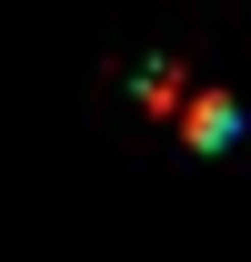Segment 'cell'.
I'll list each match as a JSON object with an SVG mask.
<instances>
[{
	"label": "cell",
	"mask_w": 251,
	"mask_h": 262,
	"mask_svg": "<svg viewBox=\"0 0 251 262\" xmlns=\"http://www.w3.org/2000/svg\"><path fill=\"white\" fill-rule=\"evenodd\" d=\"M171 131H181L191 151H231V141H241V101L221 91V81H201V91H191V111H181Z\"/></svg>",
	"instance_id": "cell-1"
},
{
	"label": "cell",
	"mask_w": 251,
	"mask_h": 262,
	"mask_svg": "<svg viewBox=\"0 0 251 262\" xmlns=\"http://www.w3.org/2000/svg\"><path fill=\"white\" fill-rule=\"evenodd\" d=\"M191 91H201V81H191V61H141V71H131V101H141L151 121H181Z\"/></svg>",
	"instance_id": "cell-2"
}]
</instances>
